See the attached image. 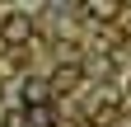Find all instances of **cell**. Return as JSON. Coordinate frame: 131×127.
I'll return each mask as SVG.
<instances>
[{
    "instance_id": "obj_1",
    "label": "cell",
    "mask_w": 131,
    "mask_h": 127,
    "mask_svg": "<svg viewBox=\"0 0 131 127\" xmlns=\"http://www.w3.org/2000/svg\"><path fill=\"white\" fill-rule=\"evenodd\" d=\"M33 33H38L33 14H5L0 19V42L5 47H24V42H33Z\"/></svg>"
},
{
    "instance_id": "obj_2",
    "label": "cell",
    "mask_w": 131,
    "mask_h": 127,
    "mask_svg": "<svg viewBox=\"0 0 131 127\" xmlns=\"http://www.w3.org/2000/svg\"><path fill=\"white\" fill-rule=\"evenodd\" d=\"M117 108H122V94L112 89V85H103V89L89 99V118H94V127H108L112 118H117Z\"/></svg>"
},
{
    "instance_id": "obj_3",
    "label": "cell",
    "mask_w": 131,
    "mask_h": 127,
    "mask_svg": "<svg viewBox=\"0 0 131 127\" xmlns=\"http://www.w3.org/2000/svg\"><path fill=\"white\" fill-rule=\"evenodd\" d=\"M84 80V66H80V57H70V61H61V66L52 71V94H75V85Z\"/></svg>"
},
{
    "instance_id": "obj_4",
    "label": "cell",
    "mask_w": 131,
    "mask_h": 127,
    "mask_svg": "<svg viewBox=\"0 0 131 127\" xmlns=\"http://www.w3.org/2000/svg\"><path fill=\"white\" fill-rule=\"evenodd\" d=\"M47 99H52V85H47V80H38V75H28V80L19 85V104H24V108L47 104Z\"/></svg>"
},
{
    "instance_id": "obj_5",
    "label": "cell",
    "mask_w": 131,
    "mask_h": 127,
    "mask_svg": "<svg viewBox=\"0 0 131 127\" xmlns=\"http://www.w3.org/2000/svg\"><path fill=\"white\" fill-rule=\"evenodd\" d=\"M24 113H28V127H56L52 104H33V108H24Z\"/></svg>"
},
{
    "instance_id": "obj_6",
    "label": "cell",
    "mask_w": 131,
    "mask_h": 127,
    "mask_svg": "<svg viewBox=\"0 0 131 127\" xmlns=\"http://www.w3.org/2000/svg\"><path fill=\"white\" fill-rule=\"evenodd\" d=\"M0 127H28V113L24 108H9V113L0 118Z\"/></svg>"
},
{
    "instance_id": "obj_7",
    "label": "cell",
    "mask_w": 131,
    "mask_h": 127,
    "mask_svg": "<svg viewBox=\"0 0 131 127\" xmlns=\"http://www.w3.org/2000/svg\"><path fill=\"white\" fill-rule=\"evenodd\" d=\"M47 5H52V10H66V5H70V0H47Z\"/></svg>"
},
{
    "instance_id": "obj_8",
    "label": "cell",
    "mask_w": 131,
    "mask_h": 127,
    "mask_svg": "<svg viewBox=\"0 0 131 127\" xmlns=\"http://www.w3.org/2000/svg\"><path fill=\"white\" fill-rule=\"evenodd\" d=\"M122 104H131V80H126V89H122Z\"/></svg>"
}]
</instances>
